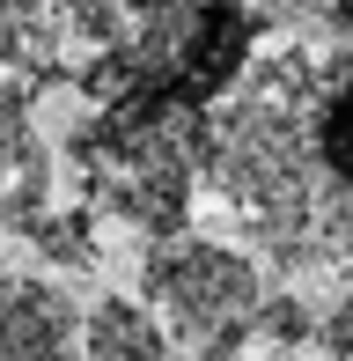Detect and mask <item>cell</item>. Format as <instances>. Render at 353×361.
Listing matches in <instances>:
<instances>
[{
  "label": "cell",
  "mask_w": 353,
  "mask_h": 361,
  "mask_svg": "<svg viewBox=\"0 0 353 361\" xmlns=\"http://www.w3.org/2000/svg\"><path fill=\"white\" fill-rule=\"evenodd\" d=\"M44 185H52V170H44V147L30 133L23 104H0V228L23 236V221L44 214Z\"/></svg>",
  "instance_id": "cell-5"
},
{
  "label": "cell",
  "mask_w": 353,
  "mask_h": 361,
  "mask_svg": "<svg viewBox=\"0 0 353 361\" xmlns=\"http://www.w3.org/2000/svg\"><path fill=\"white\" fill-rule=\"evenodd\" d=\"M140 295H148V317L162 324L169 347H184L191 361H236L250 347L265 281L229 243L162 236L148 251V266H140Z\"/></svg>",
  "instance_id": "cell-2"
},
{
  "label": "cell",
  "mask_w": 353,
  "mask_h": 361,
  "mask_svg": "<svg viewBox=\"0 0 353 361\" xmlns=\"http://www.w3.org/2000/svg\"><path fill=\"white\" fill-rule=\"evenodd\" d=\"M74 354H82L74 295L37 273H8L0 281V361H74Z\"/></svg>",
  "instance_id": "cell-4"
},
{
  "label": "cell",
  "mask_w": 353,
  "mask_h": 361,
  "mask_svg": "<svg viewBox=\"0 0 353 361\" xmlns=\"http://www.w3.org/2000/svg\"><path fill=\"white\" fill-rule=\"evenodd\" d=\"M169 354L176 347L148 317V302H133V295H110L82 317V361H169Z\"/></svg>",
  "instance_id": "cell-6"
},
{
  "label": "cell",
  "mask_w": 353,
  "mask_h": 361,
  "mask_svg": "<svg viewBox=\"0 0 353 361\" xmlns=\"http://www.w3.org/2000/svg\"><path fill=\"white\" fill-rule=\"evenodd\" d=\"M89 192L103 214L148 228L155 243L184 228L191 207V177H199V118L184 111H155V118H118L103 126L89 147Z\"/></svg>",
  "instance_id": "cell-3"
},
{
  "label": "cell",
  "mask_w": 353,
  "mask_h": 361,
  "mask_svg": "<svg viewBox=\"0 0 353 361\" xmlns=\"http://www.w3.org/2000/svg\"><path fill=\"white\" fill-rule=\"evenodd\" d=\"M309 332H316V310L302 302V295H265L258 302V324H250V339H265V347H309Z\"/></svg>",
  "instance_id": "cell-9"
},
{
  "label": "cell",
  "mask_w": 353,
  "mask_h": 361,
  "mask_svg": "<svg viewBox=\"0 0 353 361\" xmlns=\"http://www.w3.org/2000/svg\"><path fill=\"white\" fill-rule=\"evenodd\" d=\"M23 243H37L52 266H74V273H89V266H96L89 214H59V207H44V214H30V221H23Z\"/></svg>",
  "instance_id": "cell-7"
},
{
  "label": "cell",
  "mask_w": 353,
  "mask_h": 361,
  "mask_svg": "<svg viewBox=\"0 0 353 361\" xmlns=\"http://www.w3.org/2000/svg\"><path fill=\"white\" fill-rule=\"evenodd\" d=\"M309 347L324 354V361H353V295H346V302H331V310H316Z\"/></svg>",
  "instance_id": "cell-10"
},
{
  "label": "cell",
  "mask_w": 353,
  "mask_h": 361,
  "mask_svg": "<svg viewBox=\"0 0 353 361\" xmlns=\"http://www.w3.org/2000/svg\"><path fill=\"white\" fill-rule=\"evenodd\" d=\"M199 170L280 273L353 281V44H280L199 118Z\"/></svg>",
  "instance_id": "cell-1"
},
{
  "label": "cell",
  "mask_w": 353,
  "mask_h": 361,
  "mask_svg": "<svg viewBox=\"0 0 353 361\" xmlns=\"http://www.w3.org/2000/svg\"><path fill=\"white\" fill-rule=\"evenodd\" d=\"M287 30H309L316 44H353V0H250Z\"/></svg>",
  "instance_id": "cell-8"
},
{
  "label": "cell",
  "mask_w": 353,
  "mask_h": 361,
  "mask_svg": "<svg viewBox=\"0 0 353 361\" xmlns=\"http://www.w3.org/2000/svg\"><path fill=\"white\" fill-rule=\"evenodd\" d=\"M23 0H0V74L15 67V59H23Z\"/></svg>",
  "instance_id": "cell-11"
}]
</instances>
